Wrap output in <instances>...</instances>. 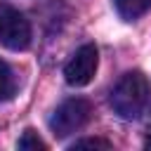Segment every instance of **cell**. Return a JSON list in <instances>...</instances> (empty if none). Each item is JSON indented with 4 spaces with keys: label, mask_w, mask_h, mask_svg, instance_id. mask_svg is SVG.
I'll return each mask as SVG.
<instances>
[{
    "label": "cell",
    "mask_w": 151,
    "mask_h": 151,
    "mask_svg": "<svg viewBox=\"0 0 151 151\" xmlns=\"http://www.w3.org/2000/svg\"><path fill=\"white\" fill-rule=\"evenodd\" d=\"M71 149L76 151V149H111V142H106V139H92V137H87V139H78V142H73L71 144Z\"/></svg>",
    "instance_id": "cell-8"
},
{
    "label": "cell",
    "mask_w": 151,
    "mask_h": 151,
    "mask_svg": "<svg viewBox=\"0 0 151 151\" xmlns=\"http://www.w3.org/2000/svg\"><path fill=\"white\" fill-rule=\"evenodd\" d=\"M90 116H92V106H90L87 99H80V97L66 99V101H61V104L57 106V111L52 113V118H50V130H52L54 137H68V134L83 130V127L87 125Z\"/></svg>",
    "instance_id": "cell-2"
},
{
    "label": "cell",
    "mask_w": 151,
    "mask_h": 151,
    "mask_svg": "<svg viewBox=\"0 0 151 151\" xmlns=\"http://www.w3.org/2000/svg\"><path fill=\"white\" fill-rule=\"evenodd\" d=\"M14 90H17L14 73H12V68L0 59V104H2V101H7V99L14 94Z\"/></svg>",
    "instance_id": "cell-6"
},
{
    "label": "cell",
    "mask_w": 151,
    "mask_h": 151,
    "mask_svg": "<svg viewBox=\"0 0 151 151\" xmlns=\"http://www.w3.org/2000/svg\"><path fill=\"white\" fill-rule=\"evenodd\" d=\"M149 130H151V123H149ZM146 146H149V149H151V137H149V139H146Z\"/></svg>",
    "instance_id": "cell-9"
},
{
    "label": "cell",
    "mask_w": 151,
    "mask_h": 151,
    "mask_svg": "<svg viewBox=\"0 0 151 151\" xmlns=\"http://www.w3.org/2000/svg\"><path fill=\"white\" fill-rule=\"evenodd\" d=\"M149 94H151V87H149L146 76L139 71H130L120 76V80L113 85L109 101L116 116H120L123 120H132L146 109Z\"/></svg>",
    "instance_id": "cell-1"
},
{
    "label": "cell",
    "mask_w": 151,
    "mask_h": 151,
    "mask_svg": "<svg viewBox=\"0 0 151 151\" xmlns=\"http://www.w3.org/2000/svg\"><path fill=\"white\" fill-rule=\"evenodd\" d=\"M0 45L7 47V50H26L31 45V24L28 19L9 7V5H2L0 2Z\"/></svg>",
    "instance_id": "cell-3"
},
{
    "label": "cell",
    "mask_w": 151,
    "mask_h": 151,
    "mask_svg": "<svg viewBox=\"0 0 151 151\" xmlns=\"http://www.w3.org/2000/svg\"><path fill=\"white\" fill-rule=\"evenodd\" d=\"M97 61H99V52L92 42L83 45L76 50V54L71 57V61L66 64L64 68V78L68 85L73 87H83L87 85L92 78H94V71H97Z\"/></svg>",
    "instance_id": "cell-4"
},
{
    "label": "cell",
    "mask_w": 151,
    "mask_h": 151,
    "mask_svg": "<svg viewBox=\"0 0 151 151\" xmlns=\"http://www.w3.org/2000/svg\"><path fill=\"white\" fill-rule=\"evenodd\" d=\"M113 5L125 21H134L151 9V0H113Z\"/></svg>",
    "instance_id": "cell-5"
},
{
    "label": "cell",
    "mask_w": 151,
    "mask_h": 151,
    "mask_svg": "<svg viewBox=\"0 0 151 151\" xmlns=\"http://www.w3.org/2000/svg\"><path fill=\"white\" fill-rule=\"evenodd\" d=\"M17 146L21 149V151H45L47 149V144L38 137V132H33V130H26L21 137H19V142H17Z\"/></svg>",
    "instance_id": "cell-7"
}]
</instances>
